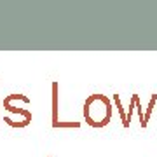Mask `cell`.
Returning a JSON list of instances; mask_svg holds the SVG:
<instances>
[{"instance_id": "cell-1", "label": "cell", "mask_w": 157, "mask_h": 157, "mask_svg": "<svg viewBox=\"0 0 157 157\" xmlns=\"http://www.w3.org/2000/svg\"><path fill=\"white\" fill-rule=\"evenodd\" d=\"M84 117L89 126L103 128L112 119V105L110 100L103 94H93L84 103Z\"/></svg>"}]
</instances>
